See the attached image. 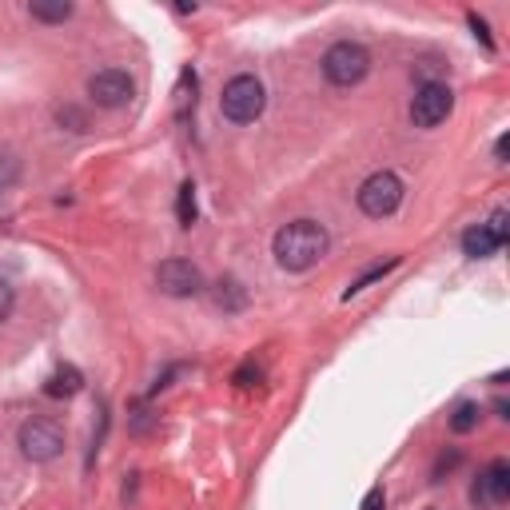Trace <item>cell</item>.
I'll use <instances>...</instances> for the list:
<instances>
[{
    "label": "cell",
    "instance_id": "3957f363",
    "mask_svg": "<svg viewBox=\"0 0 510 510\" xmlns=\"http://www.w3.org/2000/svg\"><path fill=\"white\" fill-rule=\"evenodd\" d=\"M367 72H371V57H367L363 45H351V40L331 45L328 57H323V76H328L335 88H351V84H359Z\"/></svg>",
    "mask_w": 510,
    "mask_h": 510
},
{
    "label": "cell",
    "instance_id": "2e32d148",
    "mask_svg": "<svg viewBox=\"0 0 510 510\" xmlns=\"http://www.w3.org/2000/svg\"><path fill=\"white\" fill-rule=\"evenodd\" d=\"M506 220H510V215H506V208H498V212L491 215V224H486L498 244H506V240H510V224H506Z\"/></svg>",
    "mask_w": 510,
    "mask_h": 510
},
{
    "label": "cell",
    "instance_id": "52a82bcc",
    "mask_svg": "<svg viewBox=\"0 0 510 510\" xmlns=\"http://www.w3.org/2000/svg\"><path fill=\"white\" fill-rule=\"evenodd\" d=\"M156 284L172 299H188V296H200L203 291V276L192 259H164V264L156 267Z\"/></svg>",
    "mask_w": 510,
    "mask_h": 510
},
{
    "label": "cell",
    "instance_id": "9a60e30c",
    "mask_svg": "<svg viewBox=\"0 0 510 510\" xmlns=\"http://www.w3.org/2000/svg\"><path fill=\"white\" fill-rule=\"evenodd\" d=\"M479 415H483V411H479V407H474V403H463L459 411H454V419H451V427H454V431H459V435H466V431H474V427H479Z\"/></svg>",
    "mask_w": 510,
    "mask_h": 510
},
{
    "label": "cell",
    "instance_id": "8fae6325",
    "mask_svg": "<svg viewBox=\"0 0 510 510\" xmlns=\"http://www.w3.org/2000/svg\"><path fill=\"white\" fill-rule=\"evenodd\" d=\"M80 387H84V375L76 371L72 363H64V367H57V371H52V379L45 383V395H48V399H68V395H76Z\"/></svg>",
    "mask_w": 510,
    "mask_h": 510
},
{
    "label": "cell",
    "instance_id": "5bb4252c",
    "mask_svg": "<svg viewBox=\"0 0 510 510\" xmlns=\"http://www.w3.org/2000/svg\"><path fill=\"white\" fill-rule=\"evenodd\" d=\"M176 215H180V224L183 227H192L195 224V183L188 180L180 188V200H176Z\"/></svg>",
    "mask_w": 510,
    "mask_h": 510
},
{
    "label": "cell",
    "instance_id": "277c9868",
    "mask_svg": "<svg viewBox=\"0 0 510 510\" xmlns=\"http://www.w3.org/2000/svg\"><path fill=\"white\" fill-rule=\"evenodd\" d=\"M403 203V180L395 176V172H375V176L363 180L359 188V208L363 215H371V220H383Z\"/></svg>",
    "mask_w": 510,
    "mask_h": 510
},
{
    "label": "cell",
    "instance_id": "44dd1931",
    "mask_svg": "<svg viewBox=\"0 0 510 510\" xmlns=\"http://www.w3.org/2000/svg\"><path fill=\"white\" fill-rule=\"evenodd\" d=\"M252 379H259V367H244V371L235 375V383H240V387H252Z\"/></svg>",
    "mask_w": 510,
    "mask_h": 510
},
{
    "label": "cell",
    "instance_id": "5b68a950",
    "mask_svg": "<svg viewBox=\"0 0 510 510\" xmlns=\"http://www.w3.org/2000/svg\"><path fill=\"white\" fill-rule=\"evenodd\" d=\"M451 108H454V96L447 84L427 80L419 84L415 100H411V120H415V128H439L451 116Z\"/></svg>",
    "mask_w": 510,
    "mask_h": 510
},
{
    "label": "cell",
    "instance_id": "7a4b0ae2",
    "mask_svg": "<svg viewBox=\"0 0 510 510\" xmlns=\"http://www.w3.org/2000/svg\"><path fill=\"white\" fill-rule=\"evenodd\" d=\"M264 104H267V92H264V84H259L255 76L244 72V76H235V80L224 84L220 112H224L232 124H252V120H259Z\"/></svg>",
    "mask_w": 510,
    "mask_h": 510
},
{
    "label": "cell",
    "instance_id": "6da1fadb",
    "mask_svg": "<svg viewBox=\"0 0 510 510\" xmlns=\"http://www.w3.org/2000/svg\"><path fill=\"white\" fill-rule=\"evenodd\" d=\"M328 232H323V224L316 220H296L287 227H279L276 240H271V252H276V264L284 271H307L316 267L323 255H328Z\"/></svg>",
    "mask_w": 510,
    "mask_h": 510
},
{
    "label": "cell",
    "instance_id": "4fadbf2b",
    "mask_svg": "<svg viewBox=\"0 0 510 510\" xmlns=\"http://www.w3.org/2000/svg\"><path fill=\"white\" fill-rule=\"evenodd\" d=\"M192 108H195V72L188 68L176 84V120H188Z\"/></svg>",
    "mask_w": 510,
    "mask_h": 510
},
{
    "label": "cell",
    "instance_id": "ac0fdd59",
    "mask_svg": "<svg viewBox=\"0 0 510 510\" xmlns=\"http://www.w3.org/2000/svg\"><path fill=\"white\" fill-rule=\"evenodd\" d=\"M383 503H387L383 486H371V491H367V498H363V510H383Z\"/></svg>",
    "mask_w": 510,
    "mask_h": 510
},
{
    "label": "cell",
    "instance_id": "8992f818",
    "mask_svg": "<svg viewBox=\"0 0 510 510\" xmlns=\"http://www.w3.org/2000/svg\"><path fill=\"white\" fill-rule=\"evenodd\" d=\"M20 451H25L32 463L57 459V454L64 451V431L57 427V422H48V419H32V422L20 427Z\"/></svg>",
    "mask_w": 510,
    "mask_h": 510
},
{
    "label": "cell",
    "instance_id": "d6986e66",
    "mask_svg": "<svg viewBox=\"0 0 510 510\" xmlns=\"http://www.w3.org/2000/svg\"><path fill=\"white\" fill-rule=\"evenodd\" d=\"M8 311H13V287L8 279H0V319H8Z\"/></svg>",
    "mask_w": 510,
    "mask_h": 510
},
{
    "label": "cell",
    "instance_id": "7c38bea8",
    "mask_svg": "<svg viewBox=\"0 0 510 510\" xmlns=\"http://www.w3.org/2000/svg\"><path fill=\"white\" fill-rule=\"evenodd\" d=\"M32 20H45V25H64V20L72 16V5L68 0H57V5H45V0H32L28 5Z\"/></svg>",
    "mask_w": 510,
    "mask_h": 510
},
{
    "label": "cell",
    "instance_id": "e0dca14e",
    "mask_svg": "<svg viewBox=\"0 0 510 510\" xmlns=\"http://www.w3.org/2000/svg\"><path fill=\"white\" fill-rule=\"evenodd\" d=\"M390 267H395V259H390V264H383V267H371V271H367V276H363V279H355V284H351V287H347V299H351V296H355V291H363L367 284H371V279H383V271H390Z\"/></svg>",
    "mask_w": 510,
    "mask_h": 510
},
{
    "label": "cell",
    "instance_id": "ffe728a7",
    "mask_svg": "<svg viewBox=\"0 0 510 510\" xmlns=\"http://www.w3.org/2000/svg\"><path fill=\"white\" fill-rule=\"evenodd\" d=\"M471 28H474V36H483V45H486V48H494V40H491V32H486V25H483V20H479V16H471Z\"/></svg>",
    "mask_w": 510,
    "mask_h": 510
},
{
    "label": "cell",
    "instance_id": "30bf717a",
    "mask_svg": "<svg viewBox=\"0 0 510 510\" xmlns=\"http://www.w3.org/2000/svg\"><path fill=\"white\" fill-rule=\"evenodd\" d=\"M498 247H503V244L494 240L486 224H474V227H466V232H463V252L471 255V259H491Z\"/></svg>",
    "mask_w": 510,
    "mask_h": 510
},
{
    "label": "cell",
    "instance_id": "9c48e42d",
    "mask_svg": "<svg viewBox=\"0 0 510 510\" xmlns=\"http://www.w3.org/2000/svg\"><path fill=\"white\" fill-rule=\"evenodd\" d=\"M471 498L479 506H498V503H506L510 498V463L506 459H494L486 471L479 474V483H474V491Z\"/></svg>",
    "mask_w": 510,
    "mask_h": 510
},
{
    "label": "cell",
    "instance_id": "7402d4cb",
    "mask_svg": "<svg viewBox=\"0 0 510 510\" xmlns=\"http://www.w3.org/2000/svg\"><path fill=\"white\" fill-rule=\"evenodd\" d=\"M506 148H510V136H498V144H494V156H498V160H506Z\"/></svg>",
    "mask_w": 510,
    "mask_h": 510
},
{
    "label": "cell",
    "instance_id": "ba28073f",
    "mask_svg": "<svg viewBox=\"0 0 510 510\" xmlns=\"http://www.w3.org/2000/svg\"><path fill=\"white\" fill-rule=\"evenodd\" d=\"M132 92H136L132 76L120 72V68H104L88 80V96L100 108H124L128 100H132Z\"/></svg>",
    "mask_w": 510,
    "mask_h": 510
}]
</instances>
